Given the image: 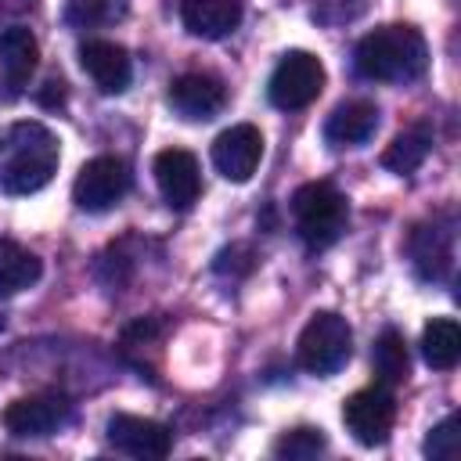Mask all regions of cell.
Instances as JSON below:
<instances>
[{
    "label": "cell",
    "mask_w": 461,
    "mask_h": 461,
    "mask_svg": "<svg viewBox=\"0 0 461 461\" xmlns=\"http://www.w3.org/2000/svg\"><path fill=\"white\" fill-rule=\"evenodd\" d=\"M158 339H162V324H158L155 317H140V321H133V324L122 331L119 346H122V353H126V357H133V353L155 349V346H158Z\"/></svg>",
    "instance_id": "cell-26"
},
{
    "label": "cell",
    "mask_w": 461,
    "mask_h": 461,
    "mask_svg": "<svg viewBox=\"0 0 461 461\" xmlns=\"http://www.w3.org/2000/svg\"><path fill=\"white\" fill-rule=\"evenodd\" d=\"M0 331H4V317H0Z\"/></svg>",
    "instance_id": "cell-30"
},
{
    "label": "cell",
    "mask_w": 461,
    "mask_h": 461,
    "mask_svg": "<svg viewBox=\"0 0 461 461\" xmlns=\"http://www.w3.org/2000/svg\"><path fill=\"white\" fill-rule=\"evenodd\" d=\"M346 198L328 180H310L292 194V220L306 249H328L346 230Z\"/></svg>",
    "instance_id": "cell-3"
},
{
    "label": "cell",
    "mask_w": 461,
    "mask_h": 461,
    "mask_svg": "<svg viewBox=\"0 0 461 461\" xmlns=\"http://www.w3.org/2000/svg\"><path fill=\"white\" fill-rule=\"evenodd\" d=\"M108 443L119 454L140 457V461H158L173 450V432L162 421L137 418V414H112L108 418Z\"/></svg>",
    "instance_id": "cell-9"
},
{
    "label": "cell",
    "mask_w": 461,
    "mask_h": 461,
    "mask_svg": "<svg viewBox=\"0 0 461 461\" xmlns=\"http://www.w3.org/2000/svg\"><path fill=\"white\" fill-rule=\"evenodd\" d=\"M371 364H375V375H378L385 385H400V382H407V375H411V353H407L403 335L393 331V328H385V331L375 339Z\"/></svg>",
    "instance_id": "cell-21"
},
{
    "label": "cell",
    "mask_w": 461,
    "mask_h": 461,
    "mask_svg": "<svg viewBox=\"0 0 461 461\" xmlns=\"http://www.w3.org/2000/svg\"><path fill=\"white\" fill-rule=\"evenodd\" d=\"M40 61V43L25 25H7L0 32V68L11 90H22L29 83V76L36 72Z\"/></svg>",
    "instance_id": "cell-17"
},
{
    "label": "cell",
    "mask_w": 461,
    "mask_h": 461,
    "mask_svg": "<svg viewBox=\"0 0 461 461\" xmlns=\"http://www.w3.org/2000/svg\"><path fill=\"white\" fill-rule=\"evenodd\" d=\"M429 151H432L429 126H411V130L396 133L393 144L382 151V166L393 169V173H400V176H407V173H414L429 158Z\"/></svg>",
    "instance_id": "cell-20"
},
{
    "label": "cell",
    "mask_w": 461,
    "mask_h": 461,
    "mask_svg": "<svg viewBox=\"0 0 461 461\" xmlns=\"http://www.w3.org/2000/svg\"><path fill=\"white\" fill-rule=\"evenodd\" d=\"M321 90H324V65L310 50H288L267 83L270 104L281 112H295V108L313 104Z\"/></svg>",
    "instance_id": "cell-5"
},
{
    "label": "cell",
    "mask_w": 461,
    "mask_h": 461,
    "mask_svg": "<svg viewBox=\"0 0 461 461\" xmlns=\"http://www.w3.org/2000/svg\"><path fill=\"white\" fill-rule=\"evenodd\" d=\"M223 104H227V86H223V79H216V76H209V72H184V76H176L173 86H169V108H173L180 119L205 122V119H212Z\"/></svg>",
    "instance_id": "cell-12"
},
{
    "label": "cell",
    "mask_w": 461,
    "mask_h": 461,
    "mask_svg": "<svg viewBox=\"0 0 461 461\" xmlns=\"http://www.w3.org/2000/svg\"><path fill=\"white\" fill-rule=\"evenodd\" d=\"M126 191H130V166L115 155L90 158L72 184V198L83 212H108L122 202Z\"/></svg>",
    "instance_id": "cell-6"
},
{
    "label": "cell",
    "mask_w": 461,
    "mask_h": 461,
    "mask_svg": "<svg viewBox=\"0 0 461 461\" xmlns=\"http://www.w3.org/2000/svg\"><path fill=\"white\" fill-rule=\"evenodd\" d=\"M378 130V108L371 101H342L328 122H324V140L331 148H357L364 140H371V133Z\"/></svg>",
    "instance_id": "cell-16"
},
{
    "label": "cell",
    "mask_w": 461,
    "mask_h": 461,
    "mask_svg": "<svg viewBox=\"0 0 461 461\" xmlns=\"http://www.w3.org/2000/svg\"><path fill=\"white\" fill-rule=\"evenodd\" d=\"M407 249H411V263L421 281H443L454 263V227L429 220V223L414 227Z\"/></svg>",
    "instance_id": "cell-13"
},
{
    "label": "cell",
    "mask_w": 461,
    "mask_h": 461,
    "mask_svg": "<svg viewBox=\"0 0 461 461\" xmlns=\"http://www.w3.org/2000/svg\"><path fill=\"white\" fill-rule=\"evenodd\" d=\"M122 14H126V0H72L65 18L79 29H94V25H108Z\"/></svg>",
    "instance_id": "cell-23"
},
{
    "label": "cell",
    "mask_w": 461,
    "mask_h": 461,
    "mask_svg": "<svg viewBox=\"0 0 461 461\" xmlns=\"http://www.w3.org/2000/svg\"><path fill=\"white\" fill-rule=\"evenodd\" d=\"M68 418H72L68 396H61V393H36V396H22V400L7 403L4 429L11 436H22V439H43V436L58 432Z\"/></svg>",
    "instance_id": "cell-8"
},
{
    "label": "cell",
    "mask_w": 461,
    "mask_h": 461,
    "mask_svg": "<svg viewBox=\"0 0 461 461\" xmlns=\"http://www.w3.org/2000/svg\"><path fill=\"white\" fill-rule=\"evenodd\" d=\"M457 447H461V418L457 414H447L425 439V454L436 457V461H454L457 457Z\"/></svg>",
    "instance_id": "cell-24"
},
{
    "label": "cell",
    "mask_w": 461,
    "mask_h": 461,
    "mask_svg": "<svg viewBox=\"0 0 461 461\" xmlns=\"http://www.w3.org/2000/svg\"><path fill=\"white\" fill-rule=\"evenodd\" d=\"M324 447H328V439H324L321 429L299 425V429H288V432L274 443V454H277V457H288V461H306V457H317Z\"/></svg>",
    "instance_id": "cell-22"
},
{
    "label": "cell",
    "mask_w": 461,
    "mask_h": 461,
    "mask_svg": "<svg viewBox=\"0 0 461 461\" xmlns=\"http://www.w3.org/2000/svg\"><path fill=\"white\" fill-rule=\"evenodd\" d=\"M364 7H367V0H321L317 11H313V18L317 22H328V25H339V22L357 18Z\"/></svg>",
    "instance_id": "cell-28"
},
{
    "label": "cell",
    "mask_w": 461,
    "mask_h": 461,
    "mask_svg": "<svg viewBox=\"0 0 461 461\" xmlns=\"http://www.w3.org/2000/svg\"><path fill=\"white\" fill-rule=\"evenodd\" d=\"M94 274H97V281L104 285V288H122L126 281H130V274H133V259L122 252V245H112L108 252H101L97 256V263H94Z\"/></svg>",
    "instance_id": "cell-25"
},
{
    "label": "cell",
    "mask_w": 461,
    "mask_h": 461,
    "mask_svg": "<svg viewBox=\"0 0 461 461\" xmlns=\"http://www.w3.org/2000/svg\"><path fill=\"white\" fill-rule=\"evenodd\" d=\"M342 421L349 429V436L360 447H378L389 439L393 421H396V400L385 385H371V389H357L353 396L342 400Z\"/></svg>",
    "instance_id": "cell-7"
},
{
    "label": "cell",
    "mask_w": 461,
    "mask_h": 461,
    "mask_svg": "<svg viewBox=\"0 0 461 461\" xmlns=\"http://www.w3.org/2000/svg\"><path fill=\"white\" fill-rule=\"evenodd\" d=\"M61 101H65V83H61V79H47V90L40 94V104L54 108V104H61Z\"/></svg>",
    "instance_id": "cell-29"
},
{
    "label": "cell",
    "mask_w": 461,
    "mask_h": 461,
    "mask_svg": "<svg viewBox=\"0 0 461 461\" xmlns=\"http://www.w3.org/2000/svg\"><path fill=\"white\" fill-rule=\"evenodd\" d=\"M353 353V331L346 324V317L331 313V310H317L303 335H299V364L310 375H335L339 367H346Z\"/></svg>",
    "instance_id": "cell-4"
},
{
    "label": "cell",
    "mask_w": 461,
    "mask_h": 461,
    "mask_svg": "<svg viewBox=\"0 0 461 461\" xmlns=\"http://www.w3.org/2000/svg\"><path fill=\"white\" fill-rule=\"evenodd\" d=\"M58 137L32 119L11 122L0 133V191L4 194H32L50 184L58 173Z\"/></svg>",
    "instance_id": "cell-1"
},
{
    "label": "cell",
    "mask_w": 461,
    "mask_h": 461,
    "mask_svg": "<svg viewBox=\"0 0 461 461\" xmlns=\"http://www.w3.org/2000/svg\"><path fill=\"white\" fill-rule=\"evenodd\" d=\"M212 267H216V274H223V277H245V274H252L256 256H252L249 245H230V249H223V252L216 256Z\"/></svg>",
    "instance_id": "cell-27"
},
{
    "label": "cell",
    "mask_w": 461,
    "mask_h": 461,
    "mask_svg": "<svg viewBox=\"0 0 461 461\" xmlns=\"http://www.w3.org/2000/svg\"><path fill=\"white\" fill-rule=\"evenodd\" d=\"M421 357L436 371H450L461 360V328L450 317H432L421 331Z\"/></svg>",
    "instance_id": "cell-19"
},
{
    "label": "cell",
    "mask_w": 461,
    "mask_h": 461,
    "mask_svg": "<svg viewBox=\"0 0 461 461\" xmlns=\"http://www.w3.org/2000/svg\"><path fill=\"white\" fill-rule=\"evenodd\" d=\"M245 4L241 0H184L180 4V18L184 29L191 36L202 40H223L241 25Z\"/></svg>",
    "instance_id": "cell-15"
},
{
    "label": "cell",
    "mask_w": 461,
    "mask_h": 461,
    "mask_svg": "<svg viewBox=\"0 0 461 461\" xmlns=\"http://www.w3.org/2000/svg\"><path fill=\"white\" fill-rule=\"evenodd\" d=\"M259 158H263V133L252 122H238L212 140V166L234 184H245L256 173Z\"/></svg>",
    "instance_id": "cell-10"
},
{
    "label": "cell",
    "mask_w": 461,
    "mask_h": 461,
    "mask_svg": "<svg viewBox=\"0 0 461 461\" xmlns=\"http://www.w3.org/2000/svg\"><path fill=\"white\" fill-rule=\"evenodd\" d=\"M353 61H357V72L364 79L407 83V79H418L425 72L429 47L414 25H382L357 43Z\"/></svg>",
    "instance_id": "cell-2"
},
{
    "label": "cell",
    "mask_w": 461,
    "mask_h": 461,
    "mask_svg": "<svg viewBox=\"0 0 461 461\" xmlns=\"http://www.w3.org/2000/svg\"><path fill=\"white\" fill-rule=\"evenodd\" d=\"M155 184L169 209H191L202 194L198 158L184 148H166L155 155Z\"/></svg>",
    "instance_id": "cell-11"
},
{
    "label": "cell",
    "mask_w": 461,
    "mask_h": 461,
    "mask_svg": "<svg viewBox=\"0 0 461 461\" xmlns=\"http://www.w3.org/2000/svg\"><path fill=\"white\" fill-rule=\"evenodd\" d=\"M79 65L86 68V76L101 94H122L133 79V61L126 47L112 40H86L79 47Z\"/></svg>",
    "instance_id": "cell-14"
},
{
    "label": "cell",
    "mask_w": 461,
    "mask_h": 461,
    "mask_svg": "<svg viewBox=\"0 0 461 461\" xmlns=\"http://www.w3.org/2000/svg\"><path fill=\"white\" fill-rule=\"evenodd\" d=\"M43 274L40 256L22 249L18 241H0V299H11L25 288H32Z\"/></svg>",
    "instance_id": "cell-18"
}]
</instances>
